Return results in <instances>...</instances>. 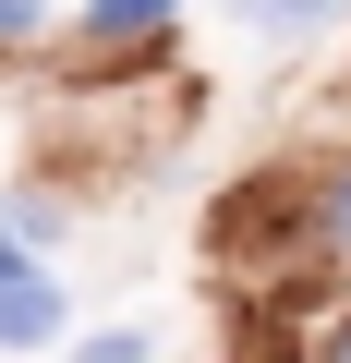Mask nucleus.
Returning a JSON list of instances; mask_svg holds the SVG:
<instances>
[{
    "label": "nucleus",
    "instance_id": "f257e3e1",
    "mask_svg": "<svg viewBox=\"0 0 351 363\" xmlns=\"http://www.w3.org/2000/svg\"><path fill=\"white\" fill-rule=\"evenodd\" d=\"M37 339H61V291L0 242V351H37Z\"/></svg>",
    "mask_w": 351,
    "mask_h": 363
},
{
    "label": "nucleus",
    "instance_id": "f03ea898",
    "mask_svg": "<svg viewBox=\"0 0 351 363\" xmlns=\"http://www.w3.org/2000/svg\"><path fill=\"white\" fill-rule=\"evenodd\" d=\"M169 25V0H85V37L97 49H133V37H157Z\"/></svg>",
    "mask_w": 351,
    "mask_h": 363
},
{
    "label": "nucleus",
    "instance_id": "7ed1b4c3",
    "mask_svg": "<svg viewBox=\"0 0 351 363\" xmlns=\"http://www.w3.org/2000/svg\"><path fill=\"white\" fill-rule=\"evenodd\" d=\"M315 218H327V242L351 255V157H339V182H327V206H315Z\"/></svg>",
    "mask_w": 351,
    "mask_h": 363
},
{
    "label": "nucleus",
    "instance_id": "20e7f679",
    "mask_svg": "<svg viewBox=\"0 0 351 363\" xmlns=\"http://www.w3.org/2000/svg\"><path fill=\"white\" fill-rule=\"evenodd\" d=\"M73 363H145V339H133V327H109V339H85Z\"/></svg>",
    "mask_w": 351,
    "mask_h": 363
},
{
    "label": "nucleus",
    "instance_id": "39448f33",
    "mask_svg": "<svg viewBox=\"0 0 351 363\" xmlns=\"http://www.w3.org/2000/svg\"><path fill=\"white\" fill-rule=\"evenodd\" d=\"M339 0H267V25H327Z\"/></svg>",
    "mask_w": 351,
    "mask_h": 363
},
{
    "label": "nucleus",
    "instance_id": "423d86ee",
    "mask_svg": "<svg viewBox=\"0 0 351 363\" xmlns=\"http://www.w3.org/2000/svg\"><path fill=\"white\" fill-rule=\"evenodd\" d=\"M0 37H37V0H0Z\"/></svg>",
    "mask_w": 351,
    "mask_h": 363
},
{
    "label": "nucleus",
    "instance_id": "0eeeda50",
    "mask_svg": "<svg viewBox=\"0 0 351 363\" xmlns=\"http://www.w3.org/2000/svg\"><path fill=\"white\" fill-rule=\"evenodd\" d=\"M327 363H351V315H339V339H327Z\"/></svg>",
    "mask_w": 351,
    "mask_h": 363
}]
</instances>
